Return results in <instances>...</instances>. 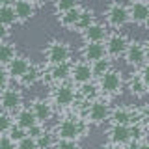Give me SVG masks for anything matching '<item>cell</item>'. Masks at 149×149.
Here are the masks:
<instances>
[{
  "mask_svg": "<svg viewBox=\"0 0 149 149\" xmlns=\"http://www.w3.org/2000/svg\"><path fill=\"white\" fill-rule=\"evenodd\" d=\"M49 101L54 106L56 112H62L63 116L73 114L77 110V106L80 104V95H78V88L71 82H63V84H56L50 86L49 93Z\"/></svg>",
  "mask_w": 149,
  "mask_h": 149,
  "instance_id": "cell-1",
  "label": "cell"
},
{
  "mask_svg": "<svg viewBox=\"0 0 149 149\" xmlns=\"http://www.w3.org/2000/svg\"><path fill=\"white\" fill-rule=\"evenodd\" d=\"M90 125L84 121V118L77 112L67 116H62V119L54 125L52 134L56 140H69V142H78L84 134L88 132Z\"/></svg>",
  "mask_w": 149,
  "mask_h": 149,
  "instance_id": "cell-2",
  "label": "cell"
},
{
  "mask_svg": "<svg viewBox=\"0 0 149 149\" xmlns=\"http://www.w3.org/2000/svg\"><path fill=\"white\" fill-rule=\"evenodd\" d=\"M77 114H80L84 121H86L90 127H99V125L106 123V121H110V114H112V106L110 102L106 99H99L91 101V102H82L77 106Z\"/></svg>",
  "mask_w": 149,
  "mask_h": 149,
  "instance_id": "cell-3",
  "label": "cell"
},
{
  "mask_svg": "<svg viewBox=\"0 0 149 149\" xmlns=\"http://www.w3.org/2000/svg\"><path fill=\"white\" fill-rule=\"evenodd\" d=\"M45 54V67H52V65H62V63H71L73 50L69 43L60 39H50L43 49Z\"/></svg>",
  "mask_w": 149,
  "mask_h": 149,
  "instance_id": "cell-4",
  "label": "cell"
},
{
  "mask_svg": "<svg viewBox=\"0 0 149 149\" xmlns=\"http://www.w3.org/2000/svg\"><path fill=\"white\" fill-rule=\"evenodd\" d=\"M123 86H125V80H123V74H121L119 69H110L108 73L104 74L102 78L97 80V88H99V93L102 99L110 101L114 97H118L121 91H123Z\"/></svg>",
  "mask_w": 149,
  "mask_h": 149,
  "instance_id": "cell-5",
  "label": "cell"
},
{
  "mask_svg": "<svg viewBox=\"0 0 149 149\" xmlns=\"http://www.w3.org/2000/svg\"><path fill=\"white\" fill-rule=\"evenodd\" d=\"M104 19H106V26L119 30V28L129 24V9L127 4L123 2H110L104 9Z\"/></svg>",
  "mask_w": 149,
  "mask_h": 149,
  "instance_id": "cell-6",
  "label": "cell"
},
{
  "mask_svg": "<svg viewBox=\"0 0 149 149\" xmlns=\"http://www.w3.org/2000/svg\"><path fill=\"white\" fill-rule=\"evenodd\" d=\"M142 110H134L132 106H116L110 114V125H121V127H132L136 123H142Z\"/></svg>",
  "mask_w": 149,
  "mask_h": 149,
  "instance_id": "cell-7",
  "label": "cell"
},
{
  "mask_svg": "<svg viewBox=\"0 0 149 149\" xmlns=\"http://www.w3.org/2000/svg\"><path fill=\"white\" fill-rule=\"evenodd\" d=\"M22 106H24V102H22V91L19 88L9 86L8 90L0 91V110L15 116Z\"/></svg>",
  "mask_w": 149,
  "mask_h": 149,
  "instance_id": "cell-8",
  "label": "cell"
},
{
  "mask_svg": "<svg viewBox=\"0 0 149 149\" xmlns=\"http://www.w3.org/2000/svg\"><path fill=\"white\" fill-rule=\"evenodd\" d=\"M130 43V39L121 32H110L108 39L104 41V49H106V56L110 60H118L123 58L127 52V47Z\"/></svg>",
  "mask_w": 149,
  "mask_h": 149,
  "instance_id": "cell-9",
  "label": "cell"
},
{
  "mask_svg": "<svg viewBox=\"0 0 149 149\" xmlns=\"http://www.w3.org/2000/svg\"><path fill=\"white\" fill-rule=\"evenodd\" d=\"M106 138H108V143L116 146L118 149L132 147V146H134L132 130H130V127H121V125H110L108 130H106Z\"/></svg>",
  "mask_w": 149,
  "mask_h": 149,
  "instance_id": "cell-10",
  "label": "cell"
},
{
  "mask_svg": "<svg viewBox=\"0 0 149 149\" xmlns=\"http://www.w3.org/2000/svg\"><path fill=\"white\" fill-rule=\"evenodd\" d=\"M71 63H62V65H52V67H43L45 74H43V82L56 86V84H63V82H71Z\"/></svg>",
  "mask_w": 149,
  "mask_h": 149,
  "instance_id": "cell-11",
  "label": "cell"
},
{
  "mask_svg": "<svg viewBox=\"0 0 149 149\" xmlns=\"http://www.w3.org/2000/svg\"><path fill=\"white\" fill-rule=\"evenodd\" d=\"M95 82L93 80V73H91V65L84 60H77L73 62V67H71V84H74L77 88H82L86 84H91Z\"/></svg>",
  "mask_w": 149,
  "mask_h": 149,
  "instance_id": "cell-12",
  "label": "cell"
},
{
  "mask_svg": "<svg viewBox=\"0 0 149 149\" xmlns=\"http://www.w3.org/2000/svg\"><path fill=\"white\" fill-rule=\"evenodd\" d=\"M30 108H32V112H34L36 119L39 121L41 125L49 123V121L52 119V116L56 114L54 106L50 104V101L47 99V97H36V99H32Z\"/></svg>",
  "mask_w": 149,
  "mask_h": 149,
  "instance_id": "cell-13",
  "label": "cell"
},
{
  "mask_svg": "<svg viewBox=\"0 0 149 149\" xmlns=\"http://www.w3.org/2000/svg\"><path fill=\"white\" fill-rule=\"evenodd\" d=\"M123 60L127 62L130 67L134 69H142L147 63L146 60V50H143V43L142 41H130L127 47V52H125Z\"/></svg>",
  "mask_w": 149,
  "mask_h": 149,
  "instance_id": "cell-14",
  "label": "cell"
},
{
  "mask_svg": "<svg viewBox=\"0 0 149 149\" xmlns=\"http://www.w3.org/2000/svg\"><path fill=\"white\" fill-rule=\"evenodd\" d=\"M129 9V21L132 24L143 26L149 17V2H143V0H136V2H129L127 4Z\"/></svg>",
  "mask_w": 149,
  "mask_h": 149,
  "instance_id": "cell-15",
  "label": "cell"
},
{
  "mask_svg": "<svg viewBox=\"0 0 149 149\" xmlns=\"http://www.w3.org/2000/svg\"><path fill=\"white\" fill-rule=\"evenodd\" d=\"M110 36V28L106 26V22H95L82 34L84 43H104Z\"/></svg>",
  "mask_w": 149,
  "mask_h": 149,
  "instance_id": "cell-16",
  "label": "cell"
},
{
  "mask_svg": "<svg viewBox=\"0 0 149 149\" xmlns=\"http://www.w3.org/2000/svg\"><path fill=\"white\" fill-rule=\"evenodd\" d=\"M80 56L84 62L88 63H95L102 58H108L106 56V49H104V43H84L82 49H80Z\"/></svg>",
  "mask_w": 149,
  "mask_h": 149,
  "instance_id": "cell-17",
  "label": "cell"
},
{
  "mask_svg": "<svg viewBox=\"0 0 149 149\" xmlns=\"http://www.w3.org/2000/svg\"><path fill=\"white\" fill-rule=\"evenodd\" d=\"M30 65H32V62L28 60V56H24V54H17L15 60H13V62L6 67V71H8L9 77H11V80L19 82V80H21V78L26 74L28 69H30Z\"/></svg>",
  "mask_w": 149,
  "mask_h": 149,
  "instance_id": "cell-18",
  "label": "cell"
},
{
  "mask_svg": "<svg viewBox=\"0 0 149 149\" xmlns=\"http://www.w3.org/2000/svg\"><path fill=\"white\" fill-rule=\"evenodd\" d=\"M13 4V9H15V15H17V21L21 24L28 22L30 19H34L36 11H37V4L34 2H28V0H15Z\"/></svg>",
  "mask_w": 149,
  "mask_h": 149,
  "instance_id": "cell-19",
  "label": "cell"
},
{
  "mask_svg": "<svg viewBox=\"0 0 149 149\" xmlns=\"http://www.w3.org/2000/svg\"><path fill=\"white\" fill-rule=\"evenodd\" d=\"M13 119H15V125H17V127L24 129L26 132L32 127H36V125H41L39 121L36 119V116H34V112H32L30 106H22V108L19 110L15 116H13Z\"/></svg>",
  "mask_w": 149,
  "mask_h": 149,
  "instance_id": "cell-20",
  "label": "cell"
},
{
  "mask_svg": "<svg viewBox=\"0 0 149 149\" xmlns=\"http://www.w3.org/2000/svg\"><path fill=\"white\" fill-rule=\"evenodd\" d=\"M43 74H45V69L41 67V65L32 63L30 69L26 71V74L21 78V80H19V86H22V88H32V86H36V84L43 82Z\"/></svg>",
  "mask_w": 149,
  "mask_h": 149,
  "instance_id": "cell-21",
  "label": "cell"
},
{
  "mask_svg": "<svg viewBox=\"0 0 149 149\" xmlns=\"http://www.w3.org/2000/svg\"><path fill=\"white\" fill-rule=\"evenodd\" d=\"M82 8H84V4H78L74 9H71V11H67V13H63V15H60V17H58L60 26L65 28V30H74V28H77L78 19H80Z\"/></svg>",
  "mask_w": 149,
  "mask_h": 149,
  "instance_id": "cell-22",
  "label": "cell"
},
{
  "mask_svg": "<svg viewBox=\"0 0 149 149\" xmlns=\"http://www.w3.org/2000/svg\"><path fill=\"white\" fill-rule=\"evenodd\" d=\"M17 21L15 9H13L11 2H0V24H4L6 28H11Z\"/></svg>",
  "mask_w": 149,
  "mask_h": 149,
  "instance_id": "cell-23",
  "label": "cell"
},
{
  "mask_svg": "<svg viewBox=\"0 0 149 149\" xmlns=\"http://www.w3.org/2000/svg\"><path fill=\"white\" fill-rule=\"evenodd\" d=\"M95 11H93L91 8H86L84 6L82 8V13H80V19H78V22H77V28L74 30L78 32V34H84V32L88 30L90 26L95 24Z\"/></svg>",
  "mask_w": 149,
  "mask_h": 149,
  "instance_id": "cell-24",
  "label": "cell"
},
{
  "mask_svg": "<svg viewBox=\"0 0 149 149\" xmlns=\"http://www.w3.org/2000/svg\"><path fill=\"white\" fill-rule=\"evenodd\" d=\"M125 86H127V90H129V93L132 97H143V95H147V93H149L147 88H146V84L142 82V78H140L136 73L130 74V78L127 80Z\"/></svg>",
  "mask_w": 149,
  "mask_h": 149,
  "instance_id": "cell-25",
  "label": "cell"
},
{
  "mask_svg": "<svg viewBox=\"0 0 149 149\" xmlns=\"http://www.w3.org/2000/svg\"><path fill=\"white\" fill-rule=\"evenodd\" d=\"M17 49H15V45L13 43H2L0 45V67L2 69H6L9 63L15 60V56H17Z\"/></svg>",
  "mask_w": 149,
  "mask_h": 149,
  "instance_id": "cell-26",
  "label": "cell"
},
{
  "mask_svg": "<svg viewBox=\"0 0 149 149\" xmlns=\"http://www.w3.org/2000/svg\"><path fill=\"white\" fill-rule=\"evenodd\" d=\"M110 69H114V65H112V60L110 58H102L99 60V62L91 63V73H93V80H99V78H102L106 73L110 71Z\"/></svg>",
  "mask_w": 149,
  "mask_h": 149,
  "instance_id": "cell-27",
  "label": "cell"
},
{
  "mask_svg": "<svg viewBox=\"0 0 149 149\" xmlns=\"http://www.w3.org/2000/svg\"><path fill=\"white\" fill-rule=\"evenodd\" d=\"M13 125H15L13 116L8 114V112H4V110H0V134H2V136L9 134V130L13 129Z\"/></svg>",
  "mask_w": 149,
  "mask_h": 149,
  "instance_id": "cell-28",
  "label": "cell"
},
{
  "mask_svg": "<svg viewBox=\"0 0 149 149\" xmlns=\"http://www.w3.org/2000/svg\"><path fill=\"white\" fill-rule=\"evenodd\" d=\"M36 143H37V149H52L54 143H56L52 130H45L39 138H36Z\"/></svg>",
  "mask_w": 149,
  "mask_h": 149,
  "instance_id": "cell-29",
  "label": "cell"
},
{
  "mask_svg": "<svg viewBox=\"0 0 149 149\" xmlns=\"http://www.w3.org/2000/svg\"><path fill=\"white\" fill-rule=\"evenodd\" d=\"M78 6V2H74V0H56L54 2V11H56V15H63V13H67V11H71V9H74Z\"/></svg>",
  "mask_w": 149,
  "mask_h": 149,
  "instance_id": "cell-30",
  "label": "cell"
},
{
  "mask_svg": "<svg viewBox=\"0 0 149 149\" xmlns=\"http://www.w3.org/2000/svg\"><path fill=\"white\" fill-rule=\"evenodd\" d=\"M6 136H9L15 143H19L21 140H24V138L28 136V132H26L24 129H21V127H17V125H13V129L9 130V134H6Z\"/></svg>",
  "mask_w": 149,
  "mask_h": 149,
  "instance_id": "cell-31",
  "label": "cell"
},
{
  "mask_svg": "<svg viewBox=\"0 0 149 149\" xmlns=\"http://www.w3.org/2000/svg\"><path fill=\"white\" fill-rule=\"evenodd\" d=\"M52 149H82L80 142H69V140H56Z\"/></svg>",
  "mask_w": 149,
  "mask_h": 149,
  "instance_id": "cell-32",
  "label": "cell"
},
{
  "mask_svg": "<svg viewBox=\"0 0 149 149\" xmlns=\"http://www.w3.org/2000/svg\"><path fill=\"white\" fill-rule=\"evenodd\" d=\"M9 86H11V77L8 74L6 69H2V67H0V91L8 90Z\"/></svg>",
  "mask_w": 149,
  "mask_h": 149,
  "instance_id": "cell-33",
  "label": "cell"
},
{
  "mask_svg": "<svg viewBox=\"0 0 149 149\" xmlns=\"http://www.w3.org/2000/svg\"><path fill=\"white\" fill-rule=\"evenodd\" d=\"M17 149H37V143H36L34 138L26 136L24 140H21V142L17 143Z\"/></svg>",
  "mask_w": 149,
  "mask_h": 149,
  "instance_id": "cell-34",
  "label": "cell"
},
{
  "mask_svg": "<svg viewBox=\"0 0 149 149\" xmlns=\"http://www.w3.org/2000/svg\"><path fill=\"white\" fill-rule=\"evenodd\" d=\"M136 74H138L140 78H142V82L146 84V88H147V91H149V63H146L142 69H138Z\"/></svg>",
  "mask_w": 149,
  "mask_h": 149,
  "instance_id": "cell-35",
  "label": "cell"
},
{
  "mask_svg": "<svg viewBox=\"0 0 149 149\" xmlns=\"http://www.w3.org/2000/svg\"><path fill=\"white\" fill-rule=\"evenodd\" d=\"M0 149H17V143L9 136H2L0 138Z\"/></svg>",
  "mask_w": 149,
  "mask_h": 149,
  "instance_id": "cell-36",
  "label": "cell"
},
{
  "mask_svg": "<svg viewBox=\"0 0 149 149\" xmlns=\"http://www.w3.org/2000/svg\"><path fill=\"white\" fill-rule=\"evenodd\" d=\"M45 130H47V129H45V125H36V127H32L30 130H28V136L36 140V138H39L41 134L45 132Z\"/></svg>",
  "mask_w": 149,
  "mask_h": 149,
  "instance_id": "cell-37",
  "label": "cell"
},
{
  "mask_svg": "<svg viewBox=\"0 0 149 149\" xmlns=\"http://www.w3.org/2000/svg\"><path fill=\"white\" fill-rule=\"evenodd\" d=\"M8 37H9V28H6L4 24H0V45L8 43Z\"/></svg>",
  "mask_w": 149,
  "mask_h": 149,
  "instance_id": "cell-38",
  "label": "cell"
},
{
  "mask_svg": "<svg viewBox=\"0 0 149 149\" xmlns=\"http://www.w3.org/2000/svg\"><path fill=\"white\" fill-rule=\"evenodd\" d=\"M142 123H143V127H146V130H149V110H147V112H143V116H142Z\"/></svg>",
  "mask_w": 149,
  "mask_h": 149,
  "instance_id": "cell-39",
  "label": "cell"
},
{
  "mask_svg": "<svg viewBox=\"0 0 149 149\" xmlns=\"http://www.w3.org/2000/svg\"><path fill=\"white\" fill-rule=\"evenodd\" d=\"M143 50H146V60H147V63H149V39L143 41Z\"/></svg>",
  "mask_w": 149,
  "mask_h": 149,
  "instance_id": "cell-40",
  "label": "cell"
},
{
  "mask_svg": "<svg viewBox=\"0 0 149 149\" xmlns=\"http://www.w3.org/2000/svg\"><path fill=\"white\" fill-rule=\"evenodd\" d=\"M132 149H149V143L147 142H142V143H138V146L132 147Z\"/></svg>",
  "mask_w": 149,
  "mask_h": 149,
  "instance_id": "cell-41",
  "label": "cell"
},
{
  "mask_svg": "<svg viewBox=\"0 0 149 149\" xmlns=\"http://www.w3.org/2000/svg\"><path fill=\"white\" fill-rule=\"evenodd\" d=\"M101 149H118L116 146H112V143H104V146H102Z\"/></svg>",
  "mask_w": 149,
  "mask_h": 149,
  "instance_id": "cell-42",
  "label": "cell"
},
{
  "mask_svg": "<svg viewBox=\"0 0 149 149\" xmlns=\"http://www.w3.org/2000/svg\"><path fill=\"white\" fill-rule=\"evenodd\" d=\"M143 142H147V143H149V130H146V140H143Z\"/></svg>",
  "mask_w": 149,
  "mask_h": 149,
  "instance_id": "cell-43",
  "label": "cell"
},
{
  "mask_svg": "<svg viewBox=\"0 0 149 149\" xmlns=\"http://www.w3.org/2000/svg\"><path fill=\"white\" fill-rule=\"evenodd\" d=\"M143 26H146L147 30H149V17H147V21H146V24H143Z\"/></svg>",
  "mask_w": 149,
  "mask_h": 149,
  "instance_id": "cell-44",
  "label": "cell"
},
{
  "mask_svg": "<svg viewBox=\"0 0 149 149\" xmlns=\"http://www.w3.org/2000/svg\"><path fill=\"white\" fill-rule=\"evenodd\" d=\"M123 149H132V147H123Z\"/></svg>",
  "mask_w": 149,
  "mask_h": 149,
  "instance_id": "cell-45",
  "label": "cell"
},
{
  "mask_svg": "<svg viewBox=\"0 0 149 149\" xmlns=\"http://www.w3.org/2000/svg\"><path fill=\"white\" fill-rule=\"evenodd\" d=\"M0 138H2V134H0Z\"/></svg>",
  "mask_w": 149,
  "mask_h": 149,
  "instance_id": "cell-46",
  "label": "cell"
}]
</instances>
